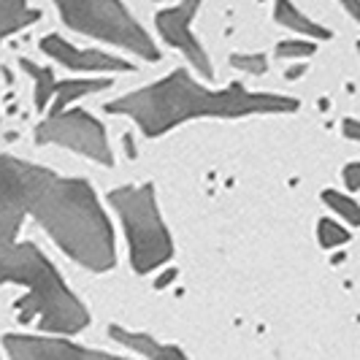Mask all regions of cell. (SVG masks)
<instances>
[{
    "mask_svg": "<svg viewBox=\"0 0 360 360\" xmlns=\"http://www.w3.org/2000/svg\"><path fill=\"white\" fill-rule=\"evenodd\" d=\"M317 52V44H309V41H282L279 46H276V54L279 57H285V60H290V57H311V54Z\"/></svg>",
    "mask_w": 360,
    "mask_h": 360,
    "instance_id": "17",
    "label": "cell"
},
{
    "mask_svg": "<svg viewBox=\"0 0 360 360\" xmlns=\"http://www.w3.org/2000/svg\"><path fill=\"white\" fill-rule=\"evenodd\" d=\"M3 347H6L11 360H127L108 355V352H98V349L60 342V339L25 336V333H6Z\"/></svg>",
    "mask_w": 360,
    "mask_h": 360,
    "instance_id": "9",
    "label": "cell"
},
{
    "mask_svg": "<svg viewBox=\"0 0 360 360\" xmlns=\"http://www.w3.org/2000/svg\"><path fill=\"white\" fill-rule=\"evenodd\" d=\"M108 203L125 225L130 263L136 274H152L171 260L174 244L165 228L152 184H127L108 193Z\"/></svg>",
    "mask_w": 360,
    "mask_h": 360,
    "instance_id": "4",
    "label": "cell"
},
{
    "mask_svg": "<svg viewBox=\"0 0 360 360\" xmlns=\"http://www.w3.org/2000/svg\"><path fill=\"white\" fill-rule=\"evenodd\" d=\"M41 49L71 71H136V65H130L122 57L98 52V49H76L73 44L54 33L41 38Z\"/></svg>",
    "mask_w": 360,
    "mask_h": 360,
    "instance_id": "10",
    "label": "cell"
},
{
    "mask_svg": "<svg viewBox=\"0 0 360 360\" xmlns=\"http://www.w3.org/2000/svg\"><path fill=\"white\" fill-rule=\"evenodd\" d=\"M111 339L120 342L127 349L141 352L146 360H187V355L174 344H160L158 339H152L149 333H139V330H125L120 325H111Z\"/></svg>",
    "mask_w": 360,
    "mask_h": 360,
    "instance_id": "11",
    "label": "cell"
},
{
    "mask_svg": "<svg viewBox=\"0 0 360 360\" xmlns=\"http://www.w3.org/2000/svg\"><path fill=\"white\" fill-rule=\"evenodd\" d=\"M274 17L276 22H282L285 27L290 30H295V33H304L309 38H317V41H325V38H330V30H325L323 25H317V22H311L307 14H301L292 3H276V8H274Z\"/></svg>",
    "mask_w": 360,
    "mask_h": 360,
    "instance_id": "12",
    "label": "cell"
},
{
    "mask_svg": "<svg viewBox=\"0 0 360 360\" xmlns=\"http://www.w3.org/2000/svg\"><path fill=\"white\" fill-rule=\"evenodd\" d=\"M0 184L25 219L33 217L76 263L98 274L114 269V231L84 179H65L44 165L0 155Z\"/></svg>",
    "mask_w": 360,
    "mask_h": 360,
    "instance_id": "1",
    "label": "cell"
},
{
    "mask_svg": "<svg viewBox=\"0 0 360 360\" xmlns=\"http://www.w3.org/2000/svg\"><path fill=\"white\" fill-rule=\"evenodd\" d=\"M57 11L63 22L84 36L101 38L114 46L130 49L133 54L144 57V60H160L158 46L152 44V38L146 36V30L133 19L122 3L114 0H60Z\"/></svg>",
    "mask_w": 360,
    "mask_h": 360,
    "instance_id": "5",
    "label": "cell"
},
{
    "mask_svg": "<svg viewBox=\"0 0 360 360\" xmlns=\"http://www.w3.org/2000/svg\"><path fill=\"white\" fill-rule=\"evenodd\" d=\"M344 133H347V139L358 141V139H360V125H358V120H344Z\"/></svg>",
    "mask_w": 360,
    "mask_h": 360,
    "instance_id": "19",
    "label": "cell"
},
{
    "mask_svg": "<svg viewBox=\"0 0 360 360\" xmlns=\"http://www.w3.org/2000/svg\"><path fill=\"white\" fill-rule=\"evenodd\" d=\"M19 65H22V71L30 73L33 76V82H36V108H44L49 103V98H57L52 106V114H63L65 106L76 101V98H84V95H92V92H101L111 87V82L106 79H68V82H60V79H54L52 68H41L36 63H30L27 57H22L19 60Z\"/></svg>",
    "mask_w": 360,
    "mask_h": 360,
    "instance_id": "8",
    "label": "cell"
},
{
    "mask_svg": "<svg viewBox=\"0 0 360 360\" xmlns=\"http://www.w3.org/2000/svg\"><path fill=\"white\" fill-rule=\"evenodd\" d=\"M231 65L244 73L260 76L269 71V57L266 54H231Z\"/></svg>",
    "mask_w": 360,
    "mask_h": 360,
    "instance_id": "16",
    "label": "cell"
},
{
    "mask_svg": "<svg viewBox=\"0 0 360 360\" xmlns=\"http://www.w3.org/2000/svg\"><path fill=\"white\" fill-rule=\"evenodd\" d=\"M344 181H347V190H349V193H358V187H360V165L358 162H349V165L344 168Z\"/></svg>",
    "mask_w": 360,
    "mask_h": 360,
    "instance_id": "18",
    "label": "cell"
},
{
    "mask_svg": "<svg viewBox=\"0 0 360 360\" xmlns=\"http://www.w3.org/2000/svg\"><path fill=\"white\" fill-rule=\"evenodd\" d=\"M317 238H320V244H323L325 250H333V247H342L349 241V233L344 231L339 222H333V219H320V225H317Z\"/></svg>",
    "mask_w": 360,
    "mask_h": 360,
    "instance_id": "15",
    "label": "cell"
},
{
    "mask_svg": "<svg viewBox=\"0 0 360 360\" xmlns=\"http://www.w3.org/2000/svg\"><path fill=\"white\" fill-rule=\"evenodd\" d=\"M41 17L38 8H30L19 0H8V3H0V41L11 33H17L22 27L33 25L36 19Z\"/></svg>",
    "mask_w": 360,
    "mask_h": 360,
    "instance_id": "13",
    "label": "cell"
},
{
    "mask_svg": "<svg viewBox=\"0 0 360 360\" xmlns=\"http://www.w3.org/2000/svg\"><path fill=\"white\" fill-rule=\"evenodd\" d=\"M323 200L336 212L339 217H344L349 225H358L360 222V212H358V203L349 198V195H339L336 190H325Z\"/></svg>",
    "mask_w": 360,
    "mask_h": 360,
    "instance_id": "14",
    "label": "cell"
},
{
    "mask_svg": "<svg viewBox=\"0 0 360 360\" xmlns=\"http://www.w3.org/2000/svg\"><path fill=\"white\" fill-rule=\"evenodd\" d=\"M3 282L27 288V295L17 304L22 325L38 317L44 330L79 333L90 323L84 304L68 290L52 260L30 241L17 244L11 238H0V285Z\"/></svg>",
    "mask_w": 360,
    "mask_h": 360,
    "instance_id": "3",
    "label": "cell"
},
{
    "mask_svg": "<svg viewBox=\"0 0 360 360\" xmlns=\"http://www.w3.org/2000/svg\"><path fill=\"white\" fill-rule=\"evenodd\" d=\"M198 8H200L198 3H181V6H174V8H162V11H158L155 22H158L160 36L171 46H176L190 60V65H195V71L200 76L214 79V68H212L209 54L203 52L198 38L193 36V17H195Z\"/></svg>",
    "mask_w": 360,
    "mask_h": 360,
    "instance_id": "7",
    "label": "cell"
},
{
    "mask_svg": "<svg viewBox=\"0 0 360 360\" xmlns=\"http://www.w3.org/2000/svg\"><path fill=\"white\" fill-rule=\"evenodd\" d=\"M298 106L301 103L295 98L250 92L244 90V84H231L228 90H209V87H200L184 68H179L144 90L108 101L103 108L106 114L130 117L144 130V136L158 139L187 120H200V117L236 120V117H255V114H292L298 111Z\"/></svg>",
    "mask_w": 360,
    "mask_h": 360,
    "instance_id": "2",
    "label": "cell"
},
{
    "mask_svg": "<svg viewBox=\"0 0 360 360\" xmlns=\"http://www.w3.org/2000/svg\"><path fill=\"white\" fill-rule=\"evenodd\" d=\"M36 141L38 144L68 146V149L90 158V160L101 162V165L114 162V155H111V146H108L106 139V127L101 125L95 117H90L87 111H79V108L44 120L36 127Z\"/></svg>",
    "mask_w": 360,
    "mask_h": 360,
    "instance_id": "6",
    "label": "cell"
}]
</instances>
